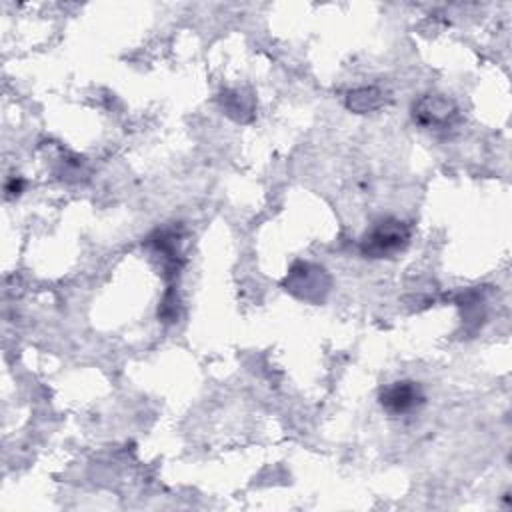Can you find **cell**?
Listing matches in <instances>:
<instances>
[{
    "instance_id": "obj_1",
    "label": "cell",
    "mask_w": 512,
    "mask_h": 512,
    "mask_svg": "<svg viewBox=\"0 0 512 512\" xmlns=\"http://www.w3.org/2000/svg\"><path fill=\"white\" fill-rule=\"evenodd\" d=\"M410 226L394 216H386L376 220L360 238V254L364 258L382 260V258H394L400 252L406 250L410 244Z\"/></svg>"
},
{
    "instance_id": "obj_2",
    "label": "cell",
    "mask_w": 512,
    "mask_h": 512,
    "mask_svg": "<svg viewBox=\"0 0 512 512\" xmlns=\"http://www.w3.org/2000/svg\"><path fill=\"white\" fill-rule=\"evenodd\" d=\"M412 118L418 126L434 132L452 130L462 122L458 104L452 98L438 92H428L414 100Z\"/></svg>"
},
{
    "instance_id": "obj_3",
    "label": "cell",
    "mask_w": 512,
    "mask_h": 512,
    "mask_svg": "<svg viewBox=\"0 0 512 512\" xmlns=\"http://www.w3.org/2000/svg\"><path fill=\"white\" fill-rule=\"evenodd\" d=\"M284 288L292 296L318 304L326 298L330 290V276L328 272L312 262H296L284 278Z\"/></svg>"
},
{
    "instance_id": "obj_4",
    "label": "cell",
    "mask_w": 512,
    "mask_h": 512,
    "mask_svg": "<svg viewBox=\"0 0 512 512\" xmlns=\"http://www.w3.org/2000/svg\"><path fill=\"white\" fill-rule=\"evenodd\" d=\"M378 402L390 416H406L416 412L424 402V390L414 380H394L380 390Z\"/></svg>"
},
{
    "instance_id": "obj_5",
    "label": "cell",
    "mask_w": 512,
    "mask_h": 512,
    "mask_svg": "<svg viewBox=\"0 0 512 512\" xmlns=\"http://www.w3.org/2000/svg\"><path fill=\"white\" fill-rule=\"evenodd\" d=\"M386 104V94L376 86H362L350 90L346 96V106L356 114L376 112Z\"/></svg>"
},
{
    "instance_id": "obj_6",
    "label": "cell",
    "mask_w": 512,
    "mask_h": 512,
    "mask_svg": "<svg viewBox=\"0 0 512 512\" xmlns=\"http://www.w3.org/2000/svg\"><path fill=\"white\" fill-rule=\"evenodd\" d=\"M222 106L236 120H244V114L252 112V100L238 90H226L222 94Z\"/></svg>"
},
{
    "instance_id": "obj_7",
    "label": "cell",
    "mask_w": 512,
    "mask_h": 512,
    "mask_svg": "<svg viewBox=\"0 0 512 512\" xmlns=\"http://www.w3.org/2000/svg\"><path fill=\"white\" fill-rule=\"evenodd\" d=\"M158 316H162L166 322H174L178 316V302H176V294L174 292H166L162 306L158 310Z\"/></svg>"
}]
</instances>
